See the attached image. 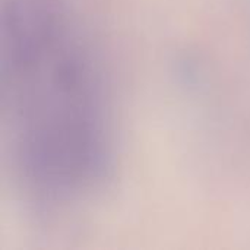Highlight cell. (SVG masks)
Here are the masks:
<instances>
[{
    "mask_svg": "<svg viewBox=\"0 0 250 250\" xmlns=\"http://www.w3.org/2000/svg\"><path fill=\"white\" fill-rule=\"evenodd\" d=\"M63 16L13 0L3 16V94L31 182L73 192L103 168L105 113L89 54Z\"/></svg>",
    "mask_w": 250,
    "mask_h": 250,
    "instance_id": "1",
    "label": "cell"
}]
</instances>
